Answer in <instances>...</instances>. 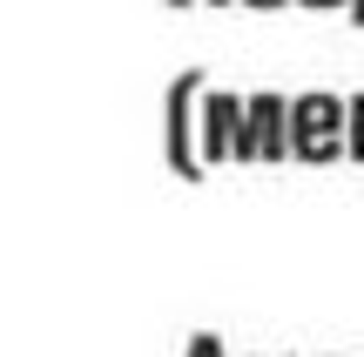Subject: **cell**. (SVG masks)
<instances>
[{
	"label": "cell",
	"instance_id": "6da1fadb",
	"mask_svg": "<svg viewBox=\"0 0 364 357\" xmlns=\"http://www.w3.org/2000/svg\"><path fill=\"white\" fill-rule=\"evenodd\" d=\"M290 155L304 162H338L344 155V94H297L290 101Z\"/></svg>",
	"mask_w": 364,
	"mask_h": 357
},
{
	"label": "cell",
	"instance_id": "277c9868",
	"mask_svg": "<svg viewBox=\"0 0 364 357\" xmlns=\"http://www.w3.org/2000/svg\"><path fill=\"white\" fill-rule=\"evenodd\" d=\"M189 94H196V75L176 81V108H169V142H176V169H196L189 155Z\"/></svg>",
	"mask_w": 364,
	"mask_h": 357
},
{
	"label": "cell",
	"instance_id": "ba28073f",
	"mask_svg": "<svg viewBox=\"0 0 364 357\" xmlns=\"http://www.w3.org/2000/svg\"><path fill=\"white\" fill-rule=\"evenodd\" d=\"M344 13H351V21L364 27V0H344Z\"/></svg>",
	"mask_w": 364,
	"mask_h": 357
},
{
	"label": "cell",
	"instance_id": "7a4b0ae2",
	"mask_svg": "<svg viewBox=\"0 0 364 357\" xmlns=\"http://www.w3.org/2000/svg\"><path fill=\"white\" fill-rule=\"evenodd\" d=\"M243 155H257V162L290 155V101L284 94H250L243 101Z\"/></svg>",
	"mask_w": 364,
	"mask_h": 357
},
{
	"label": "cell",
	"instance_id": "9c48e42d",
	"mask_svg": "<svg viewBox=\"0 0 364 357\" xmlns=\"http://www.w3.org/2000/svg\"><path fill=\"white\" fill-rule=\"evenodd\" d=\"M250 7H284V0H250Z\"/></svg>",
	"mask_w": 364,
	"mask_h": 357
},
{
	"label": "cell",
	"instance_id": "5b68a950",
	"mask_svg": "<svg viewBox=\"0 0 364 357\" xmlns=\"http://www.w3.org/2000/svg\"><path fill=\"white\" fill-rule=\"evenodd\" d=\"M344 155L364 162V94H344Z\"/></svg>",
	"mask_w": 364,
	"mask_h": 357
},
{
	"label": "cell",
	"instance_id": "3957f363",
	"mask_svg": "<svg viewBox=\"0 0 364 357\" xmlns=\"http://www.w3.org/2000/svg\"><path fill=\"white\" fill-rule=\"evenodd\" d=\"M203 142H209V155H243V101L236 94H209Z\"/></svg>",
	"mask_w": 364,
	"mask_h": 357
},
{
	"label": "cell",
	"instance_id": "8992f818",
	"mask_svg": "<svg viewBox=\"0 0 364 357\" xmlns=\"http://www.w3.org/2000/svg\"><path fill=\"white\" fill-rule=\"evenodd\" d=\"M297 7H317V13H331V7H344V0H297Z\"/></svg>",
	"mask_w": 364,
	"mask_h": 357
},
{
	"label": "cell",
	"instance_id": "52a82bcc",
	"mask_svg": "<svg viewBox=\"0 0 364 357\" xmlns=\"http://www.w3.org/2000/svg\"><path fill=\"white\" fill-rule=\"evenodd\" d=\"M189 357H216V344H209V337H196V351Z\"/></svg>",
	"mask_w": 364,
	"mask_h": 357
}]
</instances>
